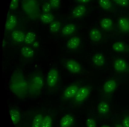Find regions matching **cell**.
Segmentation results:
<instances>
[{
    "instance_id": "39",
    "label": "cell",
    "mask_w": 129,
    "mask_h": 127,
    "mask_svg": "<svg viewBox=\"0 0 129 127\" xmlns=\"http://www.w3.org/2000/svg\"><path fill=\"white\" fill-rule=\"evenodd\" d=\"M101 127H111L109 125H103L102 126H101Z\"/></svg>"
},
{
    "instance_id": "20",
    "label": "cell",
    "mask_w": 129,
    "mask_h": 127,
    "mask_svg": "<svg viewBox=\"0 0 129 127\" xmlns=\"http://www.w3.org/2000/svg\"><path fill=\"white\" fill-rule=\"evenodd\" d=\"M112 48L115 52L118 53H123L127 50L126 45L121 42L118 41L112 44Z\"/></svg>"
},
{
    "instance_id": "12",
    "label": "cell",
    "mask_w": 129,
    "mask_h": 127,
    "mask_svg": "<svg viewBox=\"0 0 129 127\" xmlns=\"http://www.w3.org/2000/svg\"><path fill=\"white\" fill-rule=\"evenodd\" d=\"M86 11V7L83 5H79L75 7L72 12V16L75 18H79L84 16Z\"/></svg>"
},
{
    "instance_id": "2",
    "label": "cell",
    "mask_w": 129,
    "mask_h": 127,
    "mask_svg": "<svg viewBox=\"0 0 129 127\" xmlns=\"http://www.w3.org/2000/svg\"><path fill=\"white\" fill-rule=\"evenodd\" d=\"M28 95L37 97L41 93L44 85L43 77L38 72L33 73L28 80Z\"/></svg>"
},
{
    "instance_id": "32",
    "label": "cell",
    "mask_w": 129,
    "mask_h": 127,
    "mask_svg": "<svg viewBox=\"0 0 129 127\" xmlns=\"http://www.w3.org/2000/svg\"><path fill=\"white\" fill-rule=\"evenodd\" d=\"M19 0H11L10 5V9L11 10H15L18 7Z\"/></svg>"
},
{
    "instance_id": "35",
    "label": "cell",
    "mask_w": 129,
    "mask_h": 127,
    "mask_svg": "<svg viewBox=\"0 0 129 127\" xmlns=\"http://www.w3.org/2000/svg\"><path fill=\"white\" fill-rule=\"evenodd\" d=\"M122 125L123 127H129V115L124 117L122 121Z\"/></svg>"
},
{
    "instance_id": "30",
    "label": "cell",
    "mask_w": 129,
    "mask_h": 127,
    "mask_svg": "<svg viewBox=\"0 0 129 127\" xmlns=\"http://www.w3.org/2000/svg\"><path fill=\"white\" fill-rule=\"evenodd\" d=\"M86 127H96V121L94 119L89 118L86 121Z\"/></svg>"
},
{
    "instance_id": "5",
    "label": "cell",
    "mask_w": 129,
    "mask_h": 127,
    "mask_svg": "<svg viewBox=\"0 0 129 127\" xmlns=\"http://www.w3.org/2000/svg\"><path fill=\"white\" fill-rule=\"evenodd\" d=\"M79 87L77 84H72L67 87L62 93V98L64 100H68L74 98L76 96Z\"/></svg>"
},
{
    "instance_id": "29",
    "label": "cell",
    "mask_w": 129,
    "mask_h": 127,
    "mask_svg": "<svg viewBox=\"0 0 129 127\" xmlns=\"http://www.w3.org/2000/svg\"><path fill=\"white\" fill-rule=\"evenodd\" d=\"M99 3L101 7L104 10H108L111 8L112 4L110 0H99Z\"/></svg>"
},
{
    "instance_id": "34",
    "label": "cell",
    "mask_w": 129,
    "mask_h": 127,
    "mask_svg": "<svg viewBox=\"0 0 129 127\" xmlns=\"http://www.w3.org/2000/svg\"><path fill=\"white\" fill-rule=\"evenodd\" d=\"M117 4L121 7H125L128 5V0H113Z\"/></svg>"
},
{
    "instance_id": "19",
    "label": "cell",
    "mask_w": 129,
    "mask_h": 127,
    "mask_svg": "<svg viewBox=\"0 0 129 127\" xmlns=\"http://www.w3.org/2000/svg\"><path fill=\"white\" fill-rule=\"evenodd\" d=\"M76 30V26L73 23H69L65 26L62 30V33L64 36H68L72 35Z\"/></svg>"
},
{
    "instance_id": "16",
    "label": "cell",
    "mask_w": 129,
    "mask_h": 127,
    "mask_svg": "<svg viewBox=\"0 0 129 127\" xmlns=\"http://www.w3.org/2000/svg\"><path fill=\"white\" fill-rule=\"evenodd\" d=\"M92 61L94 65L98 67L103 66L105 64V59L101 53H96L93 55Z\"/></svg>"
},
{
    "instance_id": "10",
    "label": "cell",
    "mask_w": 129,
    "mask_h": 127,
    "mask_svg": "<svg viewBox=\"0 0 129 127\" xmlns=\"http://www.w3.org/2000/svg\"><path fill=\"white\" fill-rule=\"evenodd\" d=\"M74 119L71 115L67 114L63 116L59 122L60 127H71L74 123Z\"/></svg>"
},
{
    "instance_id": "11",
    "label": "cell",
    "mask_w": 129,
    "mask_h": 127,
    "mask_svg": "<svg viewBox=\"0 0 129 127\" xmlns=\"http://www.w3.org/2000/svg\"><path fill=\"white\" fill-rule=\"evenodd\" d=\"M17 19L14 15H10L8 17L5 24V29L7 31H12L16 26Z\"/></svg>"
},
{
    "instance_id": "31",
    "label": "cell",
    "mask_w": 129,
    "mask_h": 127,
    "mask_svg": "<svg viewBox=\"0 0 129 127\" xmlns=\"http://www.w3.org/2000/svg\"><path fill=\"white\" fill-rule=\"evenodd\" d=\"M52 7L49 3H46L43 5L42 10L44 13H48L51 10Z\"/></svg>"
},
{
    "instance_id": "23",
    "label": "cell",
    "mask_w": 129,
    "mask_h": 127,
    "mask_svg": "<svg viewBox=\"0 0 129 127\" xmlns=\"http://www.w3.org/2000/svg\"><path fill=\"white\" fill-rule=\"evenodd\" d=\"M113 22L110 18H105L102 19L100 22L101 27L106 30L111 29L112 28Z\"/></svg>"
},
{
    "instance_id": "15",
    "label": "cell",
    "mask_w": 129,
    "mask_h": 127,
    "mask_svg": "<svg viewBox=\"0 0 129 127\" xmlns=\"http://www.w3.org/2000/svg\"><path fill=\"white\" fill-rule=\"evenodd\" d=\"M25 35L22 31L15 30L13 31L12 34V39L15 42L17 43H22L24 42Z\"/></svg>"
},
{
    "instance_id": "14",
    "label": "cell",
    "mask_w": 129,
    "mask_h": 127,
    "mask_svg": "<svg viewBox=\"0 0 129 127\" xmlns=\"http://www.w3.org/2000/svg\"><path fill=\"white\" fill-rule=\"evenodd\" d=\"M90 39L94 42H98L101 40L102 35L100 31L96 28H93L89 33Z\"/></svg>"
},
{
    "instance_id": "24",
    "label": "cell",
    "mask_w": 129,
    "mask_h": 127,
    "mask_svg": "<svg viewBox=\"0 0 129 127\" xmlns=\"http://www.w3.org/2000/svg\"><path fill=\"white\" fill-rule=\"evenodd\" d=\"M43 118V116L41 113L37 114L34 116L32 120L31 127H41Z\"/></svg>"
},
{
    "instance_id": "13",
    "label": "cell",
    "mask_w": 129,
    "mask_h": 127,
    "mask_svg": "<svg viewBox=\"0 0 129 127\" xmlns=\"http://www.w3.org/2000/svg\"><path fill=\"white\" fill-rule=\"evenodd\" d=\"M81 43V39L78 36H75L71 38L67 43V47L71 50L78 48Z\"/></svg>"
},
{
    "instance_id": "7",
    "label": "cell",
    "mask_w": 129,
    "mask_h": 127,
    "mask_svg": "<svg viewBox=\"0 0 129 127\" xmlns=\"http://www.w3.org/2000/svg\"><path fill=\"white\" fill-rule=\"evenodd\" d=\"M66 66L70 72L74 74L79 73L82 70L80 63L75 60L72 59L67 60L66 63Z\"/></svg>"
},
{
    "instance_id": "37",
    "label": "cell",
    "mask_w": 129,
    "mask_h": 127,
    "mask_svg": "<svg viewBox=\"0 0 129 127\" xmlns=\"http://www.w3.org/2000/svg\"><path fill=\"white\" fill-rule=\"evenodd\" d=\"M78 2L82 3H86L89 2L90 0H77Z\"/></svg>"
},
{
    "instance_id": "9",
    "label": "cell",
    "mask_w": 129,
    "mask_h": 127,
    "mask_svg": "<svg viewBox=\"0 0 129 127\" xmlns=\"http://www.w3.org/2000/svg\"><path fill=\"white\" fill-rule=\"evenodd\" d=\"M117 87V83L114 79H109L106 81L103 86V90L106 93L110 94L113 93Z\"/></svg>"
},
{
    "instance_id": "36",
    "label": "cell",
    "mask_w": 129,
    "mask_h": 127,
    "mask_svg": "<svg viewBox=\"0 0 129 127\" xmlns=\"http://www.w3.org/2000/svg\"><path fill=\"white\" fill-rule=\"evenodd\" d=\"M33 46L34 47L37 48L39 46V43L38 42H35L34 43H33Z\"/></svg>"
},
{
    "instance_id": "17",
    "label": "cell",
    "mask_w": 129,
    "mask_h": 127,
    "mask_svg": "<svg viewBox=\"0 0 129 127\" xmlns=\"http://www.w3.org/2000/svg\"><path fill=\"white\" fill-rule=\"evenodd\" d=\"M11 120L14 124H18L21 120V115L19 110L12 109L9 111Z\"/></svg>"
},
{
    "instance_id": "21",
    "label": "cell",
    "mask_w": 129,
    "mask_h": 127,
    "mask_svg": "<svg viewBox=\"0 0 129 127\" xmlns=\"http://www.w3.org/2000/svg\"><path fill=\"white\" fill-rule=\"evenodd\" d=\"M21 51L22 55L25 58H31L34 56V51L28 46L22 47Z\"/></svg>"
},
{
    "instance_id": "38",
    "label": "cell",
    "mask_w": 129,
    "mask_h": 127,
    "mask_svg": "<svg viewBox=\"0 0 129 127\" xmlns=\"http://www.w3.org/2000/svg\"><path fill=\"white\" fill-rule=\"evenodd\" d=\"M115 127H123V126L122 125L120 124H117Z\"/></svg>"
},
{
    "instance_id": "1",
    "label": "cell",
    "mask_w": 129,
    "mask_h": 127,
    "mask_svg": "<svg viewBox=\"0 0 129 127\" xmlns=\"http://www.w3.org/2000/svg\"><path fill=\"white\" fill-rule=\"evenodd\" d=\"M11 91L19 98L24 99L28 95V81L23 72L16 69L12 73L9 82Z\"/></svg>"
},
{
    "instance_id": "22",
    "label": "cell",
    "mask_w": 129,
    "mask_h": 127,
    "mask_svg": "<svg viewBox=\"0 0 129 127\" xmlns=\"http://www.w3.org/2000/svg\"><path fill=\"white\" fill-rule=\"evenodd\" d=\"M97 110L100 114L102 115L106 114L109 111V105L106 101H101L98 105Z\"/></svg>"
},
{
    "instance_id": "27",
    "label": "cell",
    "mask_w": 129,
    "mask_h": 127,
    "mask_svg": "<svg viewBox=\"0 0 129 127\" xmlns=\"http://www.w3.org/2000/svg\"><path fill=\"white\" fill-rule=\"evenodd\" d=\"M52 117L50 116L47 115L44 117L41 127H52Z\"/></svg>"
},
{
    "instance_id": "26",
    "label": "cell",
    "mask_w": 129,
    "mask_h": 127,
    "mask_svg": "<svg viewBox=\"0 0 129 127\" xmlns=\"http://www.w3.org/2000/svg\"><path fill=\"white\" fill-rule=\"evenodd\" d=\"M36 38V35L34 32L30 31L25 35L24 42L27 44H31L35 42Z\"/></svg>"
},
{
    "instance_id": "28",
    "label": "cell",
    "mask_w": 129,
    "mask_h": 127,
    "mask_svg": "<svg viewBox=\"0 0 129 127\" xmlns=\"http://www.w3.org/2000/svg\"><path fill=\"white\" fill-rule=\"evenodd\" d=\"M61 24L60 22L58 21H54L50 23L49 26L50 31L52 33L58 32L60 29Z\"/></svg>"
},
{
    "instance_id": "8",
    "label": "cell",
    "mask_w": 129,
    "mask_h": 127,
    "mask_svg": "<svg viewBox=\"0 0 129 127\" xmlns=\"http://www.w3.org/2000/svg\"><path fill=\"white\" fill-rule=\"evenodd\" d=\"M114 68L115 70L118 72H123L127 70L128 65L124 60L117 59L114 62Z\"/></svg>"
},
{
    "instance_id": "3",
    "label": "cell",
    "mask_w": 129,
    "mask_h": 127,
    "mask_svg": "<svg viewBox=\"0 0 129 127\" xmlns=\"http://www.w3.org/2000/svg\"><path fill=\"white\" fill-rule=\"evenodd\" d=\"M22 8L30 18L36 19L39 17L40 9L37 0H22Z\"/></svg>"
},
{
    "instance_id": "25",
    "label": "cell",
    "mask_w": 129,
    "mask_h": 127,
    "mask_svg": "<svg viewBox=\"0 0 129 127\" xmlns=\"http://www.w3.org/2000/svg\"><path fill=\"white\" fill-rule=\"evenodd\" d=\"M54 16L52 14L48 13H44L41 16L40 19L41 22L45 24L51 23L54 19Z\"/></svg>"
},
{
    "instance_id": "18",
    "label": "cell",
    "mask_w": 129,
    "mask_h": 127,
    "mask_svg": "<svg viewBox=\"0 0 129 127\" xmlns=\"http://www.w3.org/2000/svg\"><path fill=\"white\" fill-rule=\"evenodd\" d=\"M118 26L122 32L127 33L129 31V22L124 17H121L118 22Z\"/></svg>"
},
{
    "instance_id": "6",
    "label": "cell",
    "mask_w": 129,
    "mask_h": 127,
    "mask_svg": "<svg viewBox=\"0 0 129 127\" xmlns=\"http://www.w3.org/2000/svg\"><path fill=\"white\" fill-rule=\"evenodd\" d=\"M90 91V88L88 86H83L80 88L74 97L75 101L78 103H82L88 97Z\"/></svg>"
},
{
    "instance_id": "33",
    "label": "cell",
    "mask_w": 129,
    "mask_h": 127,
    "mask_svg": "<svg viewBox=\"0 0 129 127\" xmlns=\"http://www.w3.org/2000/svg\"><path fill=\"white\" fill-rule=\"evenodd\" d=\"M50 4L53 9L58 8L60 5V0H50Z\"/></svg>"
},
{
    "instance_id": "4",
    "label": "cell",
    "mask_w": 129,
    "mask_h": 127,
    "mask_svg": "<svg viewBox=\"0 0 129 127\" xmlns=\"http://www.w3.org/2000/svg\"><path fill=\"white\" fill-rule=\"evenodd\" d=\"M59 79V73L57 69L52 68L47 74V84L49 89H53L58 84Z\"/></svg>"
}]
</instances>
